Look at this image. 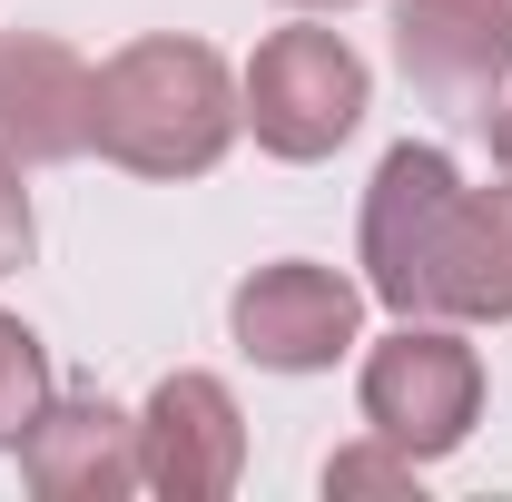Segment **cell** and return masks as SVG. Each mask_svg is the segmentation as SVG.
<instances>
[{
    "instance_id": "6da1fadb",
    "label": "cell",
    "mask_w": 512,
    "mask_h": 502,
    "mask_svg": "<svg viewBox=\"0 0 512 502\" xmlns=\"http://www.w3.org/2000/svg\"><path fill=\"white\" fill-rule=\"evenodd\" d=\"M365 286L394 315H512V197H473L444 148H394L365 197Z\"/></svg>"
},
{
    "instance_id": "8fae6325",
    "label": "cell",
    "mask_w": 512,
    "mask_h": 502,
    "mask_svg": "<svg viewBox=\"0 0 512 502\" xmlns=\"http://www.w3.org/2000/svg\"><path fill=\"white\" fill-rule=\"evenodd\" d=\"M325 493H414V453H335L325 463Z\"/></svg>"
},
{
    "instance_id": "7a4b0ae2",
    "label": "cell",
    "mask_w": 512,
    "mask_h": 502,
    "mask_svg": "<svg viewBox=\"0 0 512 502\" xmlns=\"http://www.w3.org/2000/svg\"><path fill=\"white\" fill-rule=\"evenodd\" d=\"M89 138L138 178H207L237 138V89L207 40H138L89 79Z\"/></svg>"
},
{
    "instance_id": "ba28073f",
    "label": "cell",
    "mask_w": 512,
    "mask_h": 502,
    "mask_svg": "<svg viewBox=\"0 0 512 502\" xmlns=\"http://www.w3.org/2000/svg\"><path fill=\"white\" fill-rule=\"evenodd\" d=\"M89 148V69L60 40H0V158L50 168Z\"/></svg>"
},
{
    "instance_id": "3957f363",
    "label": "cell",
    "mask_w": 512,
    "mask_h": 502,
    "mask_svg": "<svg viewBox=\"0 0 512 502\" xmlns=\"http://www.w3.org/2000/svg\"><path fill=\"white\" fill-rule=\"evenodd\" d=\"M473 404H483V365L434 315H404V335H384L365 355V424H375V443L414 453V463H434L473 434Z\"/></svg>"
},
{
    "instance_id": "277c9868",
    "label": "cell",
    "mask_w": 512,
    "mask_h": 502,
    "mask_svg": "<svg viewBox=\"0 0 512 502\" xmlns=\"http://www.w3.org/2000/svg\"><path fill=\"white\" fill-rule=\"evenodd\" d=\"M247 119L276 158H325L365 119V60L335 30H276L247 69Z\"/></svg>"
},
{
    "instance_id": "52a82bcc",
    "label": "cell",
    "mask_w": 512,
    "mask_h": 502,
    "mask_svg": "<svg viewBox=\"0 0 512 502\" xmlns=\"http://www.w3.org/2000/svg\"><path fill=\"white\" fill-rule=\"evenodd\" d=\"M237 404L217 375H168L148 394V424H138V483H158L168 502H217L237 483Z\"/></svg>"
},
{
    "instance_id": "8992f818",
    "label": "cell",
    "mask_w": 512,
    "mask_h": 502,
    "mask_svg": "<svg viewBox=\"0 0 512 502\" xmlns=\"http://www.w3.org/2000/svg\"><path fill=\"white\" fill-rule=\"evenodd\" d=\"M355 286L335 266H256L237 286V345L276 375H316L355 345Z\"/></svg>"
},
{
    "instance_id": "4fadbf2b",
    "label": "cell",
    "mask_w": 512,
    "mask_h": 502,
    "mask_svg": "<svg viewBox=\"0 0 512 502\" xmlns=\"http://www.w3.org/2000/svg\"><path fill=\"white\" fill-rule=\"evenodd\" d=\"M483 128H493V168H503V197H512V109H483Z\"/></svg>"
},
{
    "instance_id": "9c48e42d",
    "label": "cell",
    "mask_w": 512,
    "mask_h": 502,
    "mask_svg": "<svg viewBox=\"0 0 512 502\" xmlns=\"http://www.w3.org/2000/svg\"><path fill=\"white\" fill-rule=\"evenodd\" d=\"M20 473L50 502H119L138 483V424L119 404H99V394L40 404V424L20 434Z\"/></svg>"
},
{
    "instance_id": "5bb4252c",
    "label": "cell",
    "mask_w": 512,
    "mask_h": 502,
    "mask_svg": "<svg viewBox=\"0 0 512 502\" xmlns=\"http://www.w3.org/2000/svg\"><path fill=\"white\" fill-rule=\"evenodd\" d=\"M306 10H345V0H306Z\"/></svg>"
},
{
    "instance_id": "7c38bea8",
    "label": "cell",
    "mask_w": 512,
    "mask_h": 502,
    "mask_svg": "<svg viewBox=\"0 0 512 502\" xmlns=\"http://www.w3.org/2000/svg\"><path fill=\"white\" fill-rule=\"evenodd\" d=\"M10 266H30V197H20L10 158H0V276H10Z\"/></svg>"
},
{
    "instance_id": "5b68a950",
    "label": "cell",
    "mask_w": 512,
    "mask_h": 502,
    "mask_svg": "<svg viewBox=\"0 0 512 502\" xmlns=\"http://www.w3.org/2000/svg\"><path fill=\"white\" fill-rule=\"evenodd\" d=\"M394 50L434 109L483 119L512 69V0H394Z\"/></svg>"
},
{
    "instance_id": "30bf717a",
    "label": "cell",
    "mask_w": 512,
    "mask_h": 502,
    "mask_svg": "<svg viewBox=\"0 0 512 502\" xmlns=\"http://www.w3.org/2000/svg\"><path fill=\"white\" fill-rule=\"evenodd\" d=\"M40 404H50V355H40V335H30L20 315H0V443H10V453L40 424Z\"/></svg>"
}]
</instances>
